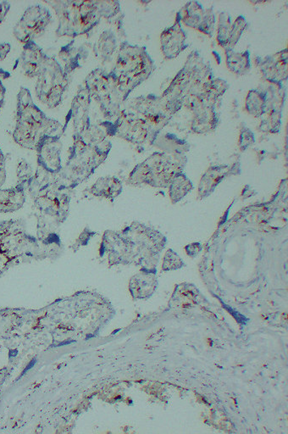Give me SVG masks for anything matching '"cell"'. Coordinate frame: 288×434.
<instances>
[{"mask_svg": "<svg viewBox=\"0 0 288 434\" xmlns=\"http://www.w3.org/2000/svg\"><path fill=\"white\" fill-rule=\"evenodd\" d=\"M212 79V67L197 51H193L170 86L159 97L171 116L183 107L193 113L202 106L207 105L205 92Z\"/></svg>", "mask_w": 288, "mask_h": 434, "instance_id": "cell-1", "label": "cell"}, {"mask_svg": "<svg viewBox=\"0 0 288 434\" xmlns=\"http://www.w3.org/2000/svg\"><path fill=\"white\" fill-rule=\"evenodd\" d=\"M45 3L57 13L59 25L55 34L59 37L85 35L97 27L102 18H113L120 11L117 1L53 0Z\"/></svg>", "mask_w": 288, "mask_h": 434, "instance_id": "cell-2", "label": "cell"}, {"mask_svg": "<svg viewBox=\"0 0 288 434\" xmlns=\"http://www.w3.org/2000/svg\"><path fill=\"white\" fill-rule=\"evenodd\" d=\"M28 189L40 211L38 216L57 228L66 221L70 214L71 191L60 185L57 174L38 168Z\"/></svg>", "mask_w": 288, "mask_h": 434, "instance_id": "cell-3", "label": "cell"}, {"mask_svg": "<svg viewBox=\"0 0 288 434\" xmlns=\"http://www.w3.org/2000/svg\"><path fill=\"white\" fill-rule=\"evenodd\" d=\"M48 248L44 241L25 231L23 220L0 223V276L11 266L33 259H45Z\"/></svg>", "mask_w": 288, "mask_h": 434, "instance_id": "cell-4", "label": "cell"}, {"mask_svg": "<svg viewBox=\"0 0 288 434\" xmlns=\"http://www.w3.org/2000/svg\"><path fill=\"white\" fill-rule=\"evenodd\" d=\"M62 124L50 118L34 103L31 93L21 87L17 95L16 124L13 139L18 146L36 151L45 136L54 135Z\"/></svg>", "mask_w": 288, "mask_h": 434, "instance_id": "cell-5", "label": "cell"}, {"mask_svg": "<svg viewBox=\"0 0 288 434\" xmlns=\"http://www.w3.org/2000/svg\"><path fill=\"white\" fill-rule=\"evenodd\" d=\"M110 142L100 146H90L79 136L73 134V144L70 148L66 165L57 174V180L64 189L72 191L90 177L108 157Z\"/></svg>", "mask_w": 288, "mask_h": 434, "instance_id": "cell-6", "label": "cell"}, {"mask_svg": "<svg viewBox=\"0 0 288 434\" xmlns=\"http://www.w3.org/2000/svg\"><path fill=\"white\" fill-rule=\"evenodd\" d=\"M156 68V64L145 47L132 45L124 41L120 42L115 66L110 74L127 100L132 90L153 74Z\"/></svg>", "mask_w": 288, "mask_h": 434, "instance_id": "cell-7", "label": "cell"}, {"mask_svg": "<svg viewBox=\"0 0 288 434\" xmlns=\"http://www.w3.org/2000/svg\"><path fill=\"white\" fill-rule=\"evenodd\" d=\"M122 232L127 237L132 263L141 266L142 270L156 271L159 255L164 249L166 237L156 230L137 221Z\"/></svg>", "mask_w": 288, "mask_h": 434, "instance_id": "cell-8", "label": "cell"}, {"mask_svg": "<svg viewBox=\"0 0 288 434\" xmlns=\"http://www.w3.org/2000/svg\"><path fill=\"white\" fill-rule=\"evenodd\" d=\"M183 159L179 156H171L166 153H154L132 170L127 178V184L169 188L175 174L183 172Z\"/></svg>", "mask_w": 288, "mask_h": 434, "instance_id": "cell-9", "label": "cell"}, {"mask_svg": "<svg viewBox=\"0 0 288 434\" xmlns=\"http://www.w3.org/2000/svg\"><path fill=\"white\" fill-rule=\"evenodd\" d=\"M84 87L87 88L91 100L96 102L105 122L114 124L123 110L122 105L126 98L120 91L113 74L98 68L87 76Z\"/></svg>", "mask_w": 288, "mask_h": 434, "instance_id": "cell-10", "label": "cell"}, {"mask_svg": "<svg viewBox=\"0 0 288 434\" xmlns=\"http://www.w3.org/2000/svg\"><path fill=\"white\" fill-rule=\"evenodd\" d=\"M37 78L38 99L50 109L57 107L69 86V76L64 74L62 66L57 59L48 57Z\"/></svg>", "mask_w": 288, "mask_h": 434, "instance_id": "cell-11", "label": "cell"}, {"mask_svg": "<svg viewBox=\"0 0 288 434\" xmlns=\"http://www.w3.org/2000/svg\"><path fill=\"white\" fill-rule=\"evenodd\" d=\"M127 110L148 123L154 141L163 127L168 124L173 117L165 110L160 97L154 95L135 98L129 102Z\"/></svg>", "mask_w": 288, "mask_h": 434, "instance_id": "cell-12", "label": "cell"}, {"mask_svg": "<svg viewBox=\"0 0 288 434\" xmlns=\"http://www.w3.org/2000/svg\"><path fill=\"white\" fill-rule=\"evenodd\" d=\"M51 21L52 15L49 8L36 4L25 10L15 25L13 34L17 40L25 45L44 33Z\"/></svg>", "mask_w": 288, "mask_h": 434, "instance_id": "cell-13", "label": "cell"}, {"mask_svg": "<svg viewBox=\"0 0 288 434\" xmlns=\"http://www.w3.org/2000/svg\"><path fill=\"white\" fill-rule=\"evenodd\" d=\"M113 136L136 144V146H143L147 143L154 142L148 123L127 109H123L117 120L115 122Z\"/></svg>", "mask_w": 288, "mask_h": 434, "instance_id": "cell-14", "label": "cell"}, {"mask_svg": "<svg viewBox=\"0 0 288 434\" xmlns=\"http://www.w3.org/2000/svg\"><path fill=\"white\" fill-rule=\"evenodd\" d=\"M178 14L180 23L187 27L196 29L209 37H213L216 25L213 8H205L199 2L190 1L185 4Z\"/></svg>", "mask_w": 288, "mask_h": 434, "instance_id": "cell-15", "label": "cell"}, {"mask_svg": "<svg viewBox=\"0 0 288 434\" xmlns=\"http://www.w3.org/2000/svg\"><path fill=\"white\" fill-rule=\"evenodd\" d=\"M60 135L45 136L36 148L38 168L52 174H58L63 168L62 154L63 143Z\"/></svg>", "mask_w": 288, "mask_h": 434, "instance_id": "cell-16", "label": "cell"}, {"mask_svg": "<svg viewBox=\"0 0 288 434\" xmlns=\"http://www.w3.org/2000/svg\"><path fill=\"white\" fill-rule=\"evenodd\" d=\"M100 257L105 258L110 266L132 264L126 237L122 231H106L103 236Z\"/></svg>", "mask_w": 288, "mask_h": 434, "instance_id": "cell-17", "label": "cell"}, {"mask_svg": "<svg viewBox=\"0 0 288 434\" xmlns=\"http://www.w3.org/2000/svg\"><path fill=\"white\" fill-rule=\"evenodd\" d=\"M256 66L264 79L272 83H281L287 78V49L280 52L267 55L265 57H257Z\"/></svg>", "mask_w": 288, "mask_h": 434, "instance_id": "cell-18", "label": "cell"}, {"mask_svg": "<svg viewBox=\"0 0 288 434\" xmlns=\"http://www.w3.org/2000/svg\"><path fill=\"white\" fill-rule=\"evenodd\" d=\"M180 23L179 15L176 14L174 24L161 34V49L166 59L178 57L188 48L187 34Z\"/></svg>", "mask_w": 288, "mask_h": 434, "instance_id": "cell-19", "label": "cell"}, {"mask_svg": "<svg viewBox=\"0 0 288 434\" xmlns=\"http://www.w3.org/2000/svg\"><path fill=\"white\" fill-rule=\"evenodd\" d=\"M47 55L35 42H27L23 46L19 63L21 71L29 78H38L46 61Z\"/></svg>", "mask_w": 288, "mask_h": 434, "instance_id": "cell-20", "label": "cell"}, {"mask_svg": "<svg viewBox=\"0 0 288 434\" xmlns=\"http://www.w3.org/2000/svg\"><path fill=\"white\" fill-rule=\"evenodd\" d=\"M236 170H239L238 165H221L209 168L201 178L199 188L200 197L201 198L207 197L224 178L230 175H235Z\"/></svg>", "mask_w": 288, "mask_h": 434, "instance_id": "cell-21", "label": "cell"}, {"mask_svg": "<svg viewBox=\"0 0 288 434\" xmlns=\"http://www.w3.org/2000/svg\"><path fill=\"white\" fill-rule=\"evenodd\" d=\"M156 271L142 270L132 276L129 283V291L134 299L147 300L154 295L158 286Z\"/></svg>", "mask_w": 288, "mask_h": 434, "instance_id": "cell-22", "label": "cell"}, {"mask_svg": "<svg viewBox=\"0 0 288 434\" xmlns=\"http://www.w3.org/2000/svg\"><path fill=\"white\" fill-rule=\"evenodd\" d=\"M219 117L214 105H204L193 112L191 129L195 133L205 134L216 130Z\"/></svg>", "mask_w": 288, "mask_h": 434, "instance_id": "cell-23", "label": "cell"}, {"mask_svg": "<svg viewBox=\"0 0 288 434\" xmlns=\"http://www.w3.org/2000/svg\"><path fill=\"white\" fill-rule=\"evenodd\" d=\"M75 44L76 41L73 40L63 46L59 52V57L64 62V74L67 76L76 69L83 67L81 62H83L88 57V52L84 47H76Z\"/></svg>", "mask_w": 288, "mask_h": 434, "instance_id": "cell-24", "label": "cell"}, {"mask_svg": "<svg viewBox=\"0 0 288 434\" xmlns=\"http://www.w3.org/2000/svg\"><path fill=\"white\" fill-rule=\"evenodd\" d=\"M23 184H17L14 188L0 189V214L19 211L25 202V190Z\"/></svg>", "mask_w": 288, "mask_h": 434, "instance_id": "cell-25", "label": "cell"}, {"mask_svg": "<svg viewBox=\"0 0 288 434\" xmlns=\"http://www.w3.org/2000/svg\"><path fill=\"white\" fill-rule=\"evenodd\" d=\"M122 182L115 177H104L98 178L89 193L93 197L109 199L113 202L122 193Z\"/></svg>", "mask_w": 288, "mask_h": 434, "instance_id": "cell-26", "label": "cell"}, {"mask_svg": "<svg viewBox=\"0 0 288 434\" xmlns=\"http://www.w3.org/2000/svg\"><path fill=\"white\" fill-rule=\"evenodd\" d=\"M226 66L232 74L244 76L251 70L250 53L248 50L236 52L234 49H225Z\"/></svg>", "mask_w": 288, "mask_h": 434, "instance_id": "cell-27", "label": "cell"}, {"mask_svg": "<svg viewBox=\"0 0 288 434\" xmlns=\"http://www.w3.org/2000/svg\"><path fill=\"white\" fill-rule=\"evenodd\" d=\"M117 37L113 29L105 30L101 33L98 40L94 45L93 51L96 57L102 61H107L115 54L117 49Z\"/></svg>", "mask_w": 288, "mask_h": 434, "instance_id": "cell-28", "label": "cell"}, {"mask_svg": "<svg viewBox=\"0 0 288 434\" xmlns=\"http://www.w3.org/2000/svg\"><path fill=\"white\" fill-rule=\"evenodd\" d=\"M193 189L192 184L183 172L175 174L169 186V195L171 202L178 203L191 192Z\"/></svg>", "mask_w": 288, "mask_h": 434, "instance_id": "cell-29", "label": "cell"}, {"mask_svg": "<svg viewBox=\"0 0 288 434\" xmlns=\"http://www.w3.org/2000/svg\"><path fill=\"white\" fill-rule=\"evenodd\" d=\"M265 93L258 89H252L248 93L245 100V110L251 116L259 118L265 115Z\"/></svg>", "mask_w": 288, "mask_h": 434, "instance_id": "cell-30", "label": "cell"}, {"mask_svg": "<svg viewBox=\"0 0 288 434\" xmlns=\"http://www.w3.org/2000/svg\"><path fill=\"white\" fill-rule=\"evenodd\" d=\"M232 29L231 17L227 12H221L219 15L217 27V42L218 45L223 49H226L230 40Z\"/></svg>", "mask_w": 288, "mask_h": 434, "instance_id": "cell-31", "label": "cell"}, {"mask_svg": "<svg viewBox=\"0 0 288 434\" xmlns=\"http://www.w3.org/2000/svg\"><path fill=\"white\" fill-rule=\"evenodd\" d=\"M248 25V21L243 16H239L238 18L235 20L234 23H232L230 40L226 49H234Z\"/></svg>", "mask_w": 288, "mask_h": 434, "instance_id": "cell-32", "label": "cell"}, {"mask_svg": "<svg viewBox=\"0 0 288 434\" xmlns=\"http://www.w3.org/2000/svg\"><path fill=\"white\" fill-rule=\"evenodd\" d=\"M17 177H18V184H23L25 188L28 189L30 182L32 181L34 176L31 165L25 160H21L17 167Z\"/></svg>", "mask_w": 288, "mask_h": 434, "instance_id": "cell-33", "label": "cell"}, {"mask_svg": "<svg viewBox=\"0 0 288 434\" xmlns=\"http://www.w3.org/2000/svg\"><path fill=\"white\" fill-rule=\"evenodd\" d=\"M184 263L176 254L173 250H169L165 255L164 264H163V270L171 271L179 269L183 267Z\"/></svg>", "mask_w": 288, "mask_h": 434, "instance_id": "cell-34", "label": "cell"}, {"mask_svg": "<svg viewBox=\"0 0 288 434\" xmlns=\"http://www.w3.org/2000/svg\"><path fill=\"white\" fill-rule=\"evenodd\" d=\"M96 234V232L92 231L87 225V227L83 229V231L81 232L79 237L76 238L74 244L71 246V248L76 252L81 246L87 245L89 241L91 240Z\"/></svg>", "mask_w": 288, "mask_h": 434, "instance_id": "cell-35", "label": "cell"}, {"mask_svg": "<svg viewBox=\"0 0 288 434\" xmlns=\"http://www.w3.org/2000/svg\"><path fill=\"white\" fill-rule=\"evenodd\" d=\"M255 135H253L250 130L246 129V127H243V129H241L238 141V146L241 151H246L247 148L255 143Z\"/></svg>", "mask_w": 288, "mask_h": 434, "instance_id": "cell-36", "label": "cell"}, {"mask_svg": "<svg viewBox=\"0 0 288 434\" xmlns=\"http://www.w3.org/2000/svg\"><path fill=\"white\" fill-rule=\"evenodd\" d=\"M11 76L10 72L0 68V112H1L4 105V100H6V88L4 86V82L10 78Z\"/></svg>", "mask_w": 288, "mask_h": 434, "instance_id": "cell-37", "label": "cell"}, {"mask_svg": "<svg viewBox=\"0 0 288 434\" xmlns=\"http://www.w3.org/2000/svg\"><path fill=\"white\" fill-rule=\"evenodd\" d=\"M6 180V157L0 148V189Z\"/></svg>", "mask_w": 288, "mask_h": 434, "instance_id": "cell-38", "label": "cell"}, {"mask_svg": "<svg viewBox=\"0 0 288 434\" xmlns=\"http://www.w3.org/2000/svg\"><path fill=\"white\" fill-rule=\"evenodd\" d=\"M11 4L8 1L0 2V24L6 20L8 11H10Z\"/></svg>", "mask_w": 288, "mask_h": 434, "instance_id": "cell-39", "label": "cell"}, {"mask_svg": "<svg viewBox=\"0 0 288 434\" xmlns=\"http://www.w3.org/2000/svg\"><path fill=\"white\" fill-rule=\"evenodd\" d=\"M11 45L8 42L0 44V61H4L8 53L11 52Z\"/></svg>", "mask_w": 288, "mask_h": 434, "instance_id": "cell-40", "label": "cell"}, {"mask_svg": "<svg viewBox=\"0 0 288 434\" xmlns=\"http://www.w3.org/2000/svg\"><path fill=\"white\" fill-rule=\"evenodd\" d=\"M187 252L188 255H190L192 257H195L196 254H199L201 250V245L197 242V244H192L191 245H188L186 247Z\"/></svg>", "mask_w": 288, "mask_h": 434, "instance_id": "cell-41", "label": "cell"}]
</instances>
